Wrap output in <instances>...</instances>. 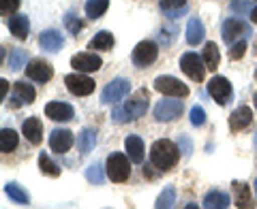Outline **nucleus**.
Segmentation results:
<instances>
[{"mask_svg":"<svg viewBox=\"0 0 257 209\" xmlns=\"http://www.w3.org/2000/svg\"><path fill=\"white\" fill-rule=\"evenodd\" d=\"M180 158V152H178V146L167 139H159L152 143L150 148V162L155 164L159 171H170V168L176 166Z\"/></svg>","mask_w":257,"mask_h":209,"instance_id":"obj_1","label":"nucleus"},{"mask_svg":"<svg viewBox=\"0 0 257 209\" xmlns=\"http://www.w3.org/2000/svg\"><path fill=\"white\" fill-rule=\"evenodd\" d=\"M128 160L124 154H120V152H114L109 158H107V178L116 184H122L128 180V175H131V166H128Z\"/></svg>","mask_w":257,"mask_h":209,"instance_id":"obj_2","label":"nucleus"},{"mask_svg":"<svg viewBox=\"0 0 257 209\" xmlns=\"http://www.w3.org/2000/svg\"><path fill=\"white\" fill-rule=\"evenodd\" d=\"M128 90H131V82H128V79L118 77L111 84L105 86V90H103V94H101V102L103 104L120 102L122 98H126V96H128Z\"/></svg>","mask_w":257,"mask_h":209,"instance_id":"obj_3","label":"nucleus"},{"mask_svg":"<svg viewBox=\"0 0 257 209\" xmlns=\"http://www.w3.org/2000/svg\"><path fill=\"white\" fill-rule=\"evenodd\" d=\"M180 68L189 79H193V82H197V84L204 82L206 64H204V58H199L197 54H184L180 58Z\"/></svg>","mask_w":257,"mask_h":209,"instance_id":"obj_4","label":"nucleus"},{"mask_svg":"<svg viewBox=\"0 0 257 209\" xmlns=\"http://www.w3.org/2000/svg\"><path fill=\"white\" fill-rule=\"evenodd\" d=\"M155 90L165 94V96H176V98H184L189 96V88L184 86L180 79L170 77V75H163V77H157L155 79Z\"/></svg>","mask_w":257,"mask_h":209,"instance_id":"obj_5","label":"nucleus"},{"mask_svg":"<svg viewBox=\"0 0 257 209\" xmlns=\"http://www.w3.org/2000/svg\"><path fill=\"white\" fill-rule=\"evenodd\" d=\"M157 56H159V47L157 43H152V41H142L135 45V50H133V64L135 66H140V68H146L150 66L152 62L157 60Z\"/></svg>","mask_w":257,"mask_h":209,"instance_id":"obj_6","label":"nucleus"},{"mask_svg":"<svg viewBox=\"0 0 257 209\" xmlns=\"http://www.w3.org/2000/svg\"><path fill=\"white\" fill-rule=\"evenodd\" d=\"M174 98H176V96H174ZM174 98L157 102V107H155V120H157V122H174L176 118H180V114H182V100H174Z\"/></svg>","mask_w":257,"mask_h":209,"instance_id":"obj_7","label":"nucleus"},{"mask_svg":"<svg viewBox=\"0 0 257 209\" xmlns=\"http://www.w3.org/2000/svg\"><path fill=\"white\" fill-rule=\"evenodd\" d=\"M246 32H251V28H248V24H246V22H242V20H236V18L225 20V22H223V28H221L223 41L227 43L229 47L236 43V38H238V36L246 34Z\"/></svg>","mask_w":257,"mask_h":209,"instance_id":"obj_8","label":"nucleus"},{"mask_svg":"<svg viewBox=\"0 0 257 209\" xmlns=\"http://www.w3.org/2000/svg\"><path fill=\"white\" fill-rule=\"evenodd\" d=\"M64 84H67V90L73 96H88L94 92V82L86 75H67L64 77Z\"/></svg>","mask_w":257,"mask_h":209,"instance_id":"obj_9","label":"nucleus"},{"mask_svg":"<svg viewBox=\"0 0 257 209\" xmlns=\"http://www.w3.org/2000/svg\"><path fill=\"white\" fill-rule=\"evenodd\" d=\"M208 94L219 104H227V100L231 98V84L225 77H212L208 82Z\"/></svg>","mask_w":257,"mask_h":209,"instance_id":"obj_10","label":"nucleus"},{"mask_svg":"<svg viewBox=\"0 0 257 209\" xmlns=\"http://www.w3.org/2000/svg\"><path fill=\"white\" fill-rule=\"evenodd\" d=\"M71 66H73L77 73H96L103 66V60L94 54H77L71 58Z\"/></svg>","mask_w":257,"mask_h":209,"instance_id":"obj_11","label":"nucleus"},{"mask_svg":"<svg viewBox=\"0 0 257 209\" xmlns=\"http://www.w3.org/2000/svg\"><path fill=\"white\" fill-rule=\"evenodd\" d=\"M124 109L128 114V120H140L148 111V92L146 90H138L131 98H128Z\"/></svg>","mask_w":257,"mask_h":209,"instance_id":"obj_12","label":"nucleus"},{"mask_svg":"<svg viewBox=\"0 0 257 209\" xmlns=\"http://www.w3.org/2000/svg\"><path fill=\"white\" fill-rule=\"evenodd\" d=\"M73 132L64 130V128H56V130L50 134V148L56 152V154H67V152L73 148Z\"/></svg>","mask_w":257,"mask_h":209,"instance_id":"obj_13","label":"nucleus"},{"mask_svg":"<svg viewBox=\"0 0 257 209\" xmlns=\"http://www.w3.org/2000/svg\"><path fill=\"white\" fill-rule=\"evenodd\" d=\"M52 75H54V68L45 60H32L26 66V77L32 79V82L45 84V82H50L52 79Z\"/></svg>","mask_w":257,"mask_h":209,"instance_id":"obj_14","label":"nucleus"},{"mask_svg":"<svg viewBox=\"0 0 257 209\" xmlns=\"http://www.w3.org/2000/svg\"><path fill=\"white\" fill-rule=\"evenodd\" d=\"M37 98V92H35V88H32L30 84L26 82H18L13 86V96H11V100H13V107H22V104H32Z\"/></svg>","mask_w":257,"mask_h":209,"instance_id":"obj_15","label":"nucleus"},{"mask_svg":"<svg viewBox=\"0 0 257 209\" xmlns=\"http://www.w3.org/2000/svg\"><path fill=\"white\" fill-rule=\"evenodd\" d=\"M7 26H9V32L20 38V41H26L28 34H30V22L26 15H11L9 20H7Z\"/></svg>","mask_w":257,"mask_h":209,"instance_id":"obj_16","label":"nucleus"},{"mask_svg":"<svg viewBox=\"0 0 257 209\" xmlns=\"http://www.w3.org/2000/svg\"><path fill=\"white\" fill-rule=\"evenodd\" d=\"M45 116L54 122H69L73 120V107L67 102H50L45 107Z\"/></svg>","mask_w":257,"mask_h":209,"instance_id":"obj_17","label":"nucleus"},{"mask_svg":"<svg viewBox=\"0 0 257 209\" xmlns=\"http://www.w3.org/2000/svg\"><path fill=\"white\" fill-rule=\"evenodd\" d=\"M22 132L24 136L32 143V146H39L43 141V126H41V120L39 118H28L26 122L22 124Z\"/></svg>","mask_w":257,"mask_h":209,"instance_id":"obj_18","label":"nucleus"},{"mask_svg":"<svg viewBox=\"0 0 257 209\" xmlns=\"http://www.w3.org/2000/svg\"><path fill=\"white\" fill-rule=\"evenodd\" d=\"M253 122V111L248 107H238L234 114L229 116V128L234 132H240L244 130V128H248V124Z\"/></svg>","mask_w":257,"mask_h":209,"instance_id":"obj_19","label":"nucleus"},{"mask_svg":"<svg viewBox=\"0 0 257 209\" xmlns=\"http://www.w3.org/2000/svg\"><path fill=\"white\" fill-rule=\"evenodd\" d=\"M206 36V28H204V22L199 18H191L187 24V43L189 45H199Z\"/></svg>","mask_w":257,"mask_h":209,"instance_id":"obj_20","label":"nucleus"},{"mask_svg":"<svg viewBox=\"0 0 257 209\" xmlns=\"http://www.w3.org/2000/svg\"><path fill=\"white\" fill-rule=\"evenodd\" d=\"M124 150H126V156L131 158V162L140 164L142 160H144V143H142L140 136L128 134L126 139H124Z\"/></svg>","mask_w":257,"mask_h":209,"instance_id":"obj_21","label":"nucleus"},{"mask_svg":"<svg viewBox=\"0 0 257 209\" xmlns=\"http://www.w3.org/2000/svg\"><path fill=\"white\" fill-rule=\"evenodd\" d=\"M39 43H41V47L47 52H58L64 45V38L58 30H45V32H41V36H39Z\"/></svg>","mask_w":257,"mask_h":209,"instance_id":"obj_22","label":"nucleus"},{"mask_svg":"<svg viewBox=\"0 0 257 209\" xmlns=\"http://www.w3.org/2000/svg\"><path fill=\"white\" fill-rule=\"evenodd\" d=\"M229 203H231V198L225 194V192H219V190H210L204 196L206 209H225V207H229Z\"/></svg>","mask_w":257,"mask_h":209,"instance_id":"obj_23","label":"nucleus"},{"mask_svg":"<svg viewBox=\"0 0 257 209\" xmlns=\"http://www.w3.org/2000/svg\"><path fill=\"white\" fill-rule=\"evenodd\" d=\"M161 11L165 18H180V13L187 11V0H161Z\"/></svg>","mask_w":257,"mask_h":209,"instance_id":"obj_24","label":"nucleus"},{"mask_svg":"<svg viewBox=\"0 0 257 209\" xmlns=\"http://www.w3.org/2000/svg\"><path fill=\"white\" fill-rule=\"evenodd\" d=\"M202 58H204V64H206V68H208V70H216V68H219V64H221L219 47H216L214 43H206Z\"/></svg>","mask_w":257,"mask_h":209,"instance_id":"obj_25","label":"nucleus"},{"mask_svg":"<svg viewBox=\"0 0 257 209\" xmlns=\"http://www.w3.org/2000/svg\"><path fill=\"white\" fill-rule=\"evenodd\" d=\"M5 194L9 196L13 203H18V205H30L28 192H26V190H22L18 184H13V182H9V184L5 186Z\"/></svg>","mask_w":257,"mask_h":209,"instance_id":"obj_26","label":"nucleus"},{"mask_svg":"<svg viewBox=\"0 0 257 209\" xmlns=\"http://www.w3.org/2000/svg\"><path fill=\"white\" fill-rule=\"evenodd\" d=\"M111 47H114L111 32H99V34L88 43V50H99V52H111Z\"/></svg>","mask_w":257,"mask_h":209,"instance_id":"obj_27","label":"nucleus"},{"mask_svg":"<svg viewBox=\"0 0 257 209\" xmlns=\"http://www.w3.org/2000/svg\"><path fill=\"white\" fill-rule=\"evenodd\" d=\"M94 146H96V132L94 130L86 128V130L79 132V136H77V148H79L82 154H90V152L94 150Z\"/></svg>","mask_w":257,"mask_h":209,"instance_id":"obj_28","label":"nucleus"},{"mask_svg":"<svg viewBox=\"0 0 257 209\" xmlns=\"http://www.w3.org/2000/svg\"><path fill=\"white\" fill-rule=\"evenodd\" d=\"M15 148H18V132L11 130V128H3L0 130V152L9 154Z\"/></svg>","mask_w":257,"mask_h":209,"instance_id":"obj_29","label":"nucleus"},{"mask_svg":"<svg viewBox=\"0 0 257 209\" xmlns=\"http://www.w3.org/2000/svg\"><path fill=\"white\" fill-rule=\"evenodd\" d=\"M231 188H234V200L238 207H248L251 205V192H248V186L242 182H234L231 184Z\"/></svg>","mask_w":257,"mask_h":209,"instance_id":"obj_30","label":"nucleus"},{"mask_svg":"<svg viewBox=\"0 0 257 209\" xmlns=\"http://www.w3.org/2000/svg\"><path fill=\"white\" fill-rule=\"evenodd\" d=\"M107 6H109V0H88L86 2V15L90 20H99V18L105 15Z\"/></svg>","mask_w":257,"mask_h":209,"instance_id":"obj_31","label":"nucleus"},{"mask_svg":"<svg viewBox=\"0 0 257 209\" xmlns=\"http://www.w3.org/2000/svg\"><path fill=\"white\" fill-rule=\"evenodd\" d=\"M39 168H41V173L47 175V178H60V168L56 162H52V158L45 154V152H41L39 154Z\"/></svg>","mask_w":257,"mask_h":209,"instance_id":"obj_32","label":"nucleus"},{"mask_svg":"<svg viewBox=\"0 0 257 209\" xmlns=\"http://www.w3.org/2000/svg\"><path fill=\"white\" fill-rule=\"evenodd\" d=\"M174 203H176V188H174V186H167V188L159 194L155 207H157V209H170V207H174Z\"/></svg>","mask_w":257,"mask_h":209,"instance_id":"obj_33","label":"nucleus"},{"mask_svg":"<svg viewBox=\"0 0 257 209\" xmlns=\"http://www.w3.org/2000/svg\"><path fill=\"white\" fill-rule=\"evenodd\" d=\"M26 60H28V54L24 50H13L9 54V66L11 70H20L22 66H26Z\"/></svg>","mask_w":257,"mask_h":209,"instance_id":"obj_34","label":"nucleus"},{"mask_svg":"<svg viewBox=\"0 0 257 209\" xmlns=\"http://www.w3.org/2000/svg\"><path fill=\"white\" fill-rule=\"evenodd\" d=\"M86 180L90 182V184H96V186H99V184H103V171H101V164L99 162H94V164H90L86 168Z\"/></svg>","mask_w":257,"mask_h":209,"instance_id":"obj_35","label":"nucleus"},{"mask_svg":"<svg viewBox=\"0 0 257 209\" xmlns=\"http://www.w3.org/2000/svg\"><path fill=\"white\" fill-rule=\"evenodd\" d=\"M18 9H20V0H0V13H3L5 18L13 15Z\"/></svg>","mask_w":257,"mask_h":209,"instance_id":"obj_36","label":"nucleus"},{"mask_svg":"<svg viewBox=\"0 0 257 209\" xmlns=\"http://www.w3.org/2000/svg\"><path fill=\"white\" fill-rule=\"evenodd\" d=\"M246 41H238L231 45V50H229V60H240V58H244V54H246Z\"/></svg>","mask_w":257,"mask_h":209,"instance_id":"obj_37","label":"nucleus"},{"mask_svg":"<svg viewBox=\"0 0 257 209\" xmlns=\"http://www.w3.org/2000/svg\"><path fill=\"white\" fill-rule=\"evenodd\" d=\"M191 124L193 126H204L206 124V114L202 107H193L191 109Z\"/></svg>","mask_w":257,"mask_h":209,"instance_id":"obj_38","label":"nucleus"},{"mask_svg":"<svg viewBox=\"0 0 257 209\" xmlns=\"http://www.w3.org/2000/svg\"><path fill=\"white\" fill-rule=\"evenodd\" d=\"M64 24H67V28L73 32V34H79V30L84 28V24L79 22V20H75V18H73V13H69L67 18H64Z\"/></svg>","mask_w":257,"mask_h":209,"instance_id":"obj_39","label":"nucleus"},{"mask_svg":"<svg viewBox=\"0 0 257 209\" xmlns=\"http://www.w3.org/2000/svg\"><path fill=\"white\" fill-rule=\"evenodd\" d=\"M248 9H251V0H234V2H231V11L238 15L248 13Z\"/></svg>","mask_w":257,"mask_h":209,"instance_id":"obj_40","label":"nucleus"},{"mask_svg":"<svg viewBox=\"0 0 257 209\" xmlns=\"http://www.w3.org/2000/svg\"><path fill=\"white\" fill-rule=\"evenodd\" d=\"M126 120H128L126 109H116V111H114V122H118V124H124Z\"/></svg>","mask_w":257,"mask_h":209,"instance_id":"obj_41","label":"nucleus"},{"mask_svg":"<svg viewBox=\"0 0 257 209\" xmlns=\"http://www.w3.org/2000/svg\"><path fill=\"white\" fill-rule=\"evenodd\" d=\"M7 88H9V84H7V79H0V98H7Z\"/></svg>","mask_w":257,"mask_h":209,"instance_id":"obj_42","label":"nucleus"},{"mask_svg":"<svg viewBox=\"0 0 257 209\" xmlns=\"http://www.w3.org/2000/svg\"><path fill=\"white\" fill-rule=\"evenodd\" d=\"M251 20L257 24V6H255V9H253V13H251Z\"/></svg>","mask_w":257,"mask_h":209,"instance_id":"obj_43","label":"nucleus"},{"mask_svg":"<svg viewBox=\"0 0 257 209\" xmlns=\"http://www.w3.org/2000/svg\"><path fill=\"white\" fill-rule=\"evenodd\" d=\"M253 143H255V148H257V132H255V136H253Z\"/></svg>","mask_w":257,"mask_h":209,"instance_id":"obj_44","label":"nucleus"},{"mask_svg":"<svg viewBox=\"0 0 257 209\" xmlns=\"http://www.w3.org/2000/svg\"><path fill=\"white\" fill-rule=\"evenodd\" d=\"M255 107H257V92H255Z\"/></svg>","mask_w":257,"mask_h":209,"instance_id":"obj_45","label":"nucleus"},{"mask_svg":"<svg viewBox=\"0 0 257 209\" xmlns=\"http://www.w3.org/2000/svg\"><path fill=\"white\" fill-rule=\"evenodd\" d=\"M255 52H257V41H255Z\"/></svg>","mask_w":257,"mask_h":209,"instance_id":"obj_46","label":"nucleus"},{"mask_svg":"<svg viewBox=\"0 0 257 209\" xmlns=\"http://www.w3.org/2000/svg\"><path fill=\"white\" fill-rule=\"evenodd\" d=\"M255 188H257V180H255Z\"/></svg>","mask_w":257,"mask_h":209,"instance_id":"obj_47","label":"nucleus"}]
</instances>
